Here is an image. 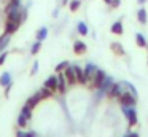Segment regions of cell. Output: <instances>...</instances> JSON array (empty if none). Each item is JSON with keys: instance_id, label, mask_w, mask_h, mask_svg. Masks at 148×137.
Masks as SVG:
<instances>
[{"instance_id": "1", "label": "cell", "mask_w": 148, "mask_h": 137, "mask_svg": "<svg viewBox=\"0 0 148 137\" xmlns=\"http://www.w3.org/2000/svg\"><path fill=\"white\" fill-rule=\"evenodd\" d=\"M121 112L127 120L129 127H134L138 123V115L137 110H135V105H121Z\"/></svg>"}, {"instance_id": "2", "label": "cell", "mask_w": 148, "mask_h": 137, "mask_svg": "<svg viewBox=\"0 0 148 137\" xmlns=\"http://www.w3.org/2000/svg\"><path fill=\"white\" fill-rule=\"evenodd\" d=\"M105 78H107V73L103 72L102 69H97L94 78L89 81V88H91V89H99L100 86H102V83L105 81Z\"/></svg>"}, {"instance_id": "3", "label": "cell", "mask_w": 148, "mask_h": 137, "mask_svg": "<svg viewBox=\"0 0 148 137\" xmlns=\"http://www.w3.org/2000/svg\"><path fill=\"white\" fill-rule=\"evenodd\" d=\"M116 101L119 102V105H135V104H137V97H135L132 92L126 91V89L118 96V99H116Z\"/></svg>"}, {"instance_id": "4", "label": "cell", "mask_w": 148, "mask_h": 137, "mask_svg": "<svg viewBox=\"0 0 148 137\" xmlns=\"http://www.w3.org/2000/svg\"><path fill=\"white\" fill-rule=\"evenodd\" d=\"M113 83H115V81H113V78L107 75V78H105V81L102 83V86H100L99 89H96V91H97V99H100V97H103V96L108 94V91H110V88H112Z\"/></svg>"}, {"instance_id": "5", "label": "cell", "mask_w": 148, "mask_h": 137, "mask_svg": "<svg viewBox=\"0 0 148 137\" xmlns=\"http://www.w3.org/2000/svg\"><path fill=\"white\" fill-rule=\"evenodd\" d=\"M97 69H99V67H97L96 64H92V62H88L86 65L83 67V70H84V76H86V81H88V85H89V81L94 78V75H96Z\"/></svg>"}, {"instance_id": "6", "label": "cell", "mask_w": 148, "mask_h": 137, "mask_svg": "<svg viewBox=\"0 0 148 137\" xmlns=\"http://www.w3.org/2000/svg\"><path fill=\"white\" fill-rule=\"evenodd\" d=\"M123 91H124V89H123V85H121V83H116V81H115V83L112 85V88H110L107 97H108L110 101H112V99H118V96L121 94Z\"/></svg>"}, {"instance_id": "7", "label": "cell", "mask_w": 148, "mask_h": 137, "mask_svg": "<svg viewBox=\"0 0 148 137\" xmlns=\"http://www.w3.org/2000/svg\"><path fill=\"white\" fill-rule=\"evenodd\" d=\"M23 8V6H21ZM21 8L19 10H13V11L7 13V21H11V22H16L18 25L23 24V16H21Z\"/></svg>"}, {"instance_id": "8", "label": "cell", "mask_w": 148, "mask_h": 137, "mask_svg": "<svg viewBox=\"0 0 148 137\" xmlns=\"http://www.w3.org/2000/svg\"><path fill=\"white\" fill-rule=\"evenodd\" d=\"M67 80H65V75L64 72H59L58 73V92L59 94H65V91H67Z\"/></svg>"}, {"instance_id": "9", "label": "cell", "mask_w": 148, "mask_h": 137, "mask_svg": "<svg viewBox=\"0 0 148 137\" xmlns=\"http://www.w3.org/2000/svg\"><path fill=\"white\" fill-rule=\"evenodd\" d=\"M64 75H65V80H67L69 86H73V85H77V75H75L73 65H69L67 69L64 70Z\"/></svg>"}, {"instance_id": "10", "label": "cell", "mask_w": 148, "mask_h": 137, "mask_svg": "<svg viewBox=\"0 0 148 137\" xmlns=\"http://www.w3.org/2000/svg\"><path fill=\"white\" fill-rule=\"evenodd\" d=\"M110 51H112L115 56H119V57L126 56V50L123 48L121 43H118V41H112V43H110Z\"/></svg>"}, {"instance_id": "11", "label": "cell", "mask_w": 148, "mask_h": 137, "mask_svg": "<svg viewBox=\"0 0 148 137\" xmlns=\"http://www.w3.org/2000/svg\"><path fill=\"white\" fill-rule=\"evenodd\" d=\"M73 70H75V75H77V83L78 85H88L86 81V76H84V70L81 65H73Z\"/></svg>"}, {"instance_id": "12", "label": "cell", "mask_w": 148, "mask_h": 137, "mask_svg": "<svg viewBox=\"0 0 148 137\" xmlns=\"http://www.w3.org/2000/svg\"><path fill=\"white\" fill-rule=\"evenodd\" d=\"M43 86L49 88L53 92H58V75H51V76H48V78L45 80V83H43Z\"/></svg>"}, {"instance_id": "13", "label": "cell", "mask_w": 148, "mask_h": 137, "mask_svg": "<svg viewBox=\"0 0 148 137\" xmlns=\"http://www.w3.org/2000/svg\"><path fill=\"white\" fill-rule=\"evenodd\" d=\"M86 51H88V46H86V43H84V41L77 40L73 43V53L77 54V56H83Z\"/></svg>"}, {"instance_id": "14", "label": "cell", "mask_w": 148, "mask_h": 137, "mask_svg": "<svg viewBox=\"0 0 148 137\" xmlns=\"http://www.w3.org/2000/svg\"><path fill=\"white\" fill-rule=\"evenodd\" d=\"M110 30H112V34H115V35H123L124 34V25H123L121 19H118V21L113 22L112 27H110Z\"/></svg>"}, {"instance_id": "15", "label": "cell", "mask_w": 148, "mask_h": 137, "mask_svg": "<svg viewBox=\"0 0 148 137\" xmlns=\"http://www.w3.org/2000/svg\"><path fill=\"white\" fill-rule=\"evenodd\" d=\"M40 102H42V96H40V92L37 91L34 96H30V97L27 99V102H26V104L29 105L30 108H35V107H38V104H40Z\"/></svg>"}, {"instance_id": "16", "label": "cell", "mask_w": 148, "mask_h": 137, "mask_svg": "<svg viewBox=\"0 0 148 137\" xmlns=\"http://www.w3.org/2000/svg\"><path fill=\"white\" fill-rule=\"evenodd\" d=\"M18 29H19V25H18L16 22H11V21H7V22H5V34L13 35V34H16Z\"/></svg>"}, {"instance_id": "17", "label": "cell", "mask_w": 148, "mask_h": 137, "mask_svg": "<svg viewBox=\"0 0 148 137\" xmlns=\"http://www.w3.org/2000/svg\"><path fill=\"white\" fill-rule=\"evenodd\" d=\"M21 0H8V5L5 6V13H10L13 10H19L21 8Z\"/></svg>"}, {"instance_id": "18", "label": "cell", "mask_w": 148, "mask_h": 137, "mask_svg": "<svg viewBox=\"0 0 148 137\" xmlns=\"http://www.w3.org/2000/svg\"><path fill=\"white\" fill-rule=\"evenodd\" d=\"M10 83H13L11 73H10V72H3L2 75H0V86H2V88H5V86L10 85Z\"/></svg>"}, {"instance_id": "19", "label": "cell", "mask_w": 148, "mask_h": 137, "mask_svg": "<svg viewBox=\"0 0 148 137\" xmlns=\"http://www.w3.org/2000/svg\"><path fill=\"white\" fill-rule=\"evenodd\" d=\"M10 40H11V35H8V34L0 35V53H2V51H5V48L8 46Z\"/></svg>"}, {"instance_id": "20", "label": "cell", "mask_w": 148, "mask_h": 137, "mask_svg": "<svg viewBox=\"0 0 148 137\" xmlns=\"http://www.w3.org/2000/svg\"><path fill=\"white\" fill-rule=\"evenodd\" d=\"M137 19H138V22L140 24H147L148 22V13H147V10L145 8H140L137 11Z\"/></svg>"}, {"instance_id": "21", "label": "cell", "mask_w": 148, "mask_h": 137, "mask_svg": "<svg viewBox=\"0 0 148 137\" xmlns=\"http://www.w3.org/2000/svg\"><path fill=\"white\" fill-rule=\"evenodd\" d=\"M77 30H78V34H80V35H83V37H84V35H88V34H89V29H88V24H86V22H83V21H80V22L77 24Z\"/></svg>"}, {"instance_id": "22", "label": "cell", "mask_w": 148, "mask_h": 137, "mask_svg": "<svg viewBox=\"0 0 148 137\" xmlns=\"http://www.w3.org/2000/svg\"><path fill=\"white\" fill-rule=\"evenodd\" d=\"M135 43H137L138 48H148L147 38H145L142 34H135Z\"/></svg>"}, {"instance_id": "23", "label": "cell", "mask_w": 148, "mask_h": 137, "mask_svg": "<svg viewBox=\"0 0 148 137\" xmlns=\"http://www.w3.org/2000/svg\"><path fill=\"white\" fill-rule=\"evenodd\" d=\"M35 37H37V40L43 41V40H45L46 37H48V27H40L38 30H37Z\"/></svg>"}, {"instance_id": "24", "label": "cell", "mask_w": 148, "mask_h": 137, "mask_svg": "<svg viewBox=\"0 0 148 137\" xmlns=\"http://www.w3.org/2000/svg\"><path fill=\"white\" fill-rule=\"evenodd\" d=\"M27 123H29V118H27L24 113H19V116H18V127H23V129H26Z\"/></svg>"}, {"instance_id": "25", "label": "cell", "mask_w": 148, "mask_h": 137, "mask_svg": "<svg viewBox=\"0 0 148 137\" xmlns=\"http://www.w3.org/2000/svg\"><path fill=\"white\" fill-rule=\"evenodd\" d=\"M121 85H123V88L126 89V91H129V92H132V94L137 97V89H135V86L132 85V83H129V81H121Z\"/></svg>"}, {"instance_id": "26", "label": "cell", "mask_w": 148, "mask_h": 137, "mask_svg": "<svg viewBox=\"0 0 148 137\" xmlns=\"http://www.w3.org/2000/svg\"><path fill=\"white\" fill-rule=\"evenodd\" d=\"M80 6H81V0H70V2H69V8H70L72 13L78 11Z\"/></svg>"}, {"instance_id": "27", "label": "cell", "mask_w": 148, "mask_h": 137, "mask_svg": "<svg viewBox=\"0 0 148 137\" xmlns=\"http://www.w3.org/2000/svg\"><path fill=\"white\" fill-rule=\"evenodd\" d=\"M40 50H42V41H40V40H35V43H32V46H30V54L37 56Z\"/></svg>"}, {"instance_id": "28", "label": "cell", "mask_w": 148, "mask_h": 137, "mask_svg": "<svg viewBox=\"0 0 148 137\" xmlns=\"http://www.w3.org/2000/svg\"><path fill=\"white\" fill-rule=\"evenodd\" d=\"M38 92H40V96H42V99H49L53 94H54V92H53L49 88H46V86H43V88L40 89Z\"/></svg>"}, {"instance_id": "29", "label": "cell", "mask_w": 148, "mask_h": 137, "mask_svg": "<svg viewBox=\"0 0 148 137\" xmlns=\"http://www.w3.org/2000/svg\"><path fill=\"white\" fill-rule=\"evenodd\" d=\"M70 65V62H69V61H62V62H59L58 65L54 67V70H56V73H59V72H64L65 69H67V67Z\"/></svg>"}, {"instance_id": "30", "label": "cell", "mask_w": 148, "mask_h": 137, "mask_svg": "<svg viewBox=\"0 0 148 137\" xmlns=\"http://www.w3.org/2000/svg\"><path fill=\"white\" fill-rule=\"evenodd\" d=\"M21 113H24V115H26V116L30 120V118H32V108H30L27 104H24L23 108H21Z\"/></svg>"}, {"instance_id": "31", "label": "cell", "mask_w": 148, "mask_h": 137, "mask_svg": "<svg viewBox=\"0 0 148 137\" xmlns=\"http://www.w3.org/2000/svg\"><path fill=\"white\" fill-rule=\"evenodd\" d=\"M37 72H38V61H34L32 69H30V75H35Z\"/></svg>"}, {"instance_id": "32", "label": "cell", "mask_w": 148, "mask_h": 137, "mask_svg": "<svg viewBox=\"0 0 148 137\" xmlns=\"http://www.w3.org/2000/svg\"><path fill=\"white\" fill-rule=\"evenodd\" d=\"M7 57H8V53H7V51H2V53H0V65H3V64H5Z\"/></svg>"}, {"instance_id": "33", "label": "cell", "mask_w": 148, "mask_h": 137, "mask_svg": "<svg viewBox=\"0 0 148 137\" xmlns=\"http://www.w3.org/2000/svg\"><path fill=\"white\" fill-rule=\"evenodd\" d=\"M11 88H13V83H10V85H7V86H5V97H8V96H10Z\"/></svg>"}, {"instance_id": "34", "label": "cell", "mask_w": 148, "mask_h": 137, "mask_svg": "<svg viewBox=\"0 0 148 137\" xmlns=\"http://www.w3.org/2000/svg\"><path fill=\"white\" fill-rule=\"evenodd\" d=\"M16 137H26V131H24L23 127H19V129L16 131Z\"/></svg>"}, {"instance_id": "35", "label": "cell", "mask_w": 148, "mask_h": 137, "mask_svg": "<svg viewBox=\"0 0 148 137\" xmlns=\"http://www.w3.org/2000/svg\"><path fill=\"white\" fill-rule=\"evenodd\" d=\"M119 3H121V0H112V3H110V6L112 8H118Z\"/></svg>"}, {"instance_id": "36", "label": "cell", "mask_w": 148, "mask_h": 137, "mask_svg": "<svg viewBox=\"0 0 148 137\" xmlns=\"http://www.w3.org/2000/svg\"><path fill=\"white\" fill-rule=\"evenodd\" d=\"M26 137H37L35 131H27V132H26Z\"/></svg>"}, {"instance_id": "37", "label": "cell", "mask_w": 148, "mask_h": 137, "mask_svg": "<svg viewBox=\"0 0 148 137\" xmlns=\"http://www.w3.org/2000/svg\"><path fill=\"white\" fill-rule=\"evenodd\" d=\"M137 2H138V5H145V3L148 2V0H137Z\"/></svg>"}, {"instance_id": "38", "label": "cell", "mask_w": 148, "mask_h": 137, "mask_svg": "<svg viewBox=\"0 0 148 137\" xmlns=\"http://www.w3.org/2000/svg\"><path fill=\"white\" fill-rule=\"evenodd\" d=\"M103 3H107V5H110V3H112V0H103Z\"/></svg>"}, {"instance_id": "39", "label": "cell", "mask_w": 148, "mask_h": 137, "mask_svg": "<svg viewBox=\"0 0 148 137\" xmlns=\"http://www.w3.org/2000/svg\"><path fill=\"white\" fill-rule=\"evenodd\" d=\"M69 3V0H62V5H67Z\"/></svg>"}, {"instance_id": "40", "label": "cell", "mask_w": 148, "mask_h": 137, "mask_svg": "<svg viewBox=\"0 0 148 137\" xmlns=\"http://www.w3.org/2000/svg\"><path fill=\"white\" fill-rule=\"evenodd\" d=\"M147 64H148V56H147Z\"/></svg>"}]
</instances>
